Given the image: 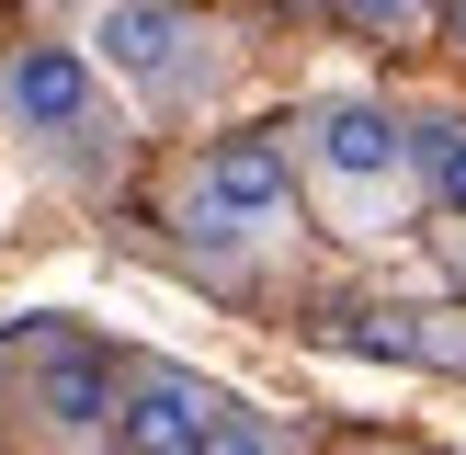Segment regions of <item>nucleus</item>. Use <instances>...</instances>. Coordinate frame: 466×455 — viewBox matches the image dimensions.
<instances>
[{"label":"nucleus","instance_id":"nucleus-1","mask_svg":"<svg viewBox=\"0 0 466 455\" xmlns=\"http://www.w3.org/2000/svg\"><path fill=\"white\" fill-rule=\"evenodd\" d=\"M0 103H12V126L46 136V148L103 136V80H91V46H12V57H0Z\"/></svg>","mask_w":466,"mask_h":455},{"label":"nucleus","instance_id":"nucleus-2","mask_svg":"<svg viewBox=\"0 0 466 455\" xmlns=\"http://www.w3.org/2000/svg\"><path fill=\"white\" fill-rule=\"evenodd\" d=\"M296 205V171L273 136H217L194 171V228H273Z\"/></svg>","mask_w":466,"mask_h":455},{"label":"nucleus","instance_id":"nucleus-3","mask_svg":"<svg viewBox=\"0 0 466 455\" xmlns=\"http://www.w3.org/2000/svg\"><path fill=\"white\" fill-rule=\"evenodd\" d=\"M91 68H114V80H137V91H171L182 68H194L182 0H103V12H91Z\"/></svg>","mask_w":466,"mask_h":455},{"label":"nucleus","instance_id":"nucleus-4","mask_svg":"<svg viewBox=\"0 0 466 455\" xmlns=\"http://www.w3.org/2000/svg\"><path fill=\"white\" fill-rule=\"evenodd\" d=\"M228 387L182 376V364H126V399H114V432H126V455H194L205 421H217Z\"/></svg>","mask_w":466,"mask_h":455},{"label":"nucleus","instance_id":"nucleus-5","mask_svg":"<svg viewBox=\"0 0 466 455\" xmlns=\"http://www.w3.org/2000/svg\"><path fill=\"white\" fill-rule=\"evenodd\" d=\"M23 353H35V410H46L57 432H103V421H114V399H126V364H114L91 330H35Z\"/></svg>","mask_w":466,"mask_h":455},{"label":"nucleus","instance_id":"nucleus-6","mask_svg":"<svg viewBox=\"0 0 466 455\" xmlns=\"http://www.w3.org/2000/svg\"><path fill=\"white\" fill-rule=\"evenodd\" d=\"M319 171L330 182H387V171H410V126L387 103H364V91H341V103H319Z\"/></svg>","mask_w":466,"mask_h":455},{"label":"nucleus","instance_id":"nucleus-7","mask_svg":"<svg viewBox=\"0 0 466 455\" xmlns=\"http://www.w3.org/2000/svg\"><path fill=\"white\" fill-rule=\"evenodd\" d=\"M410 159H421L432 205H444V217H466V126H455V114H432V126H410Z\"/></svg>","mask_w":466,"mask_h":455},{"label":"nucleus","instance_id":"nucleus-8","mask_svg":"<svg viewBox=\"0 0 466 455\" xmlns=\"http://www.w3.org/2000/svg\"><path fill=\"white\" fill-rule=\"evenodd\" d=\"M194 455H273V421H262L250 399H217V421H205Z\"/></svg>","mask_w":466,"mask_h":455},{"label":"nucleus","instance_id":"nucleus-9","mask_svg":"<svg viewBox=\"0 0 466 455\" xmlns=\"http://www.w3.org/2000/svg\"><path fill=\"white\" fill-rule=\"evenodd\" d=\"M341 12H353L364 35H410V23H432V0H341Z\"/></svg>","mask_w":466,"mask_h":455},{"label":"nucleus","instance_id":"nucleus-10","mask_svg":"<svg viewBox=\"0 0 466 455\" xmlns=\"http://www.w3.org/2000/svg\"><path fill=\"white\" fill-rule=\"evenodd\" d=\"M444 35H455V46H466V0H444Z\"/></svg>","mask_w":466,"mask_h":455},{"label":"nucleus","instance_id":"nucleus-11","mask_svg":"<svg viewBox=\"0 0 466 455\" xmlns=\"http://www.w3.org/2000/svg\"><path fill=\"white\" fill-rule=\"evenodd\" d=\"M444 250H455V273H466V228H444Z\"/></svg>","mask_w":466,"mask_h":455}]
</instances>
